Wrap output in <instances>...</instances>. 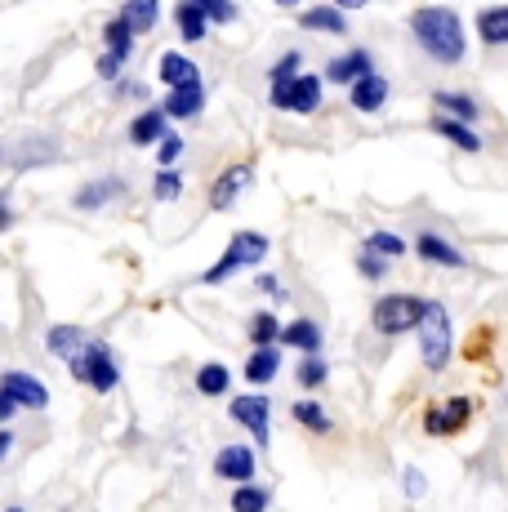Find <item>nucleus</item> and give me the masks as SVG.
<instances>
[{"label": "nucleus", "mask_w": 508, "mask_h": 512, "mask_svg": "<svg viewBox=\"0 0 508 512\" xmlns=\"http://www.w3.org/2000/svg\"><path fill=\"white\" fill-rule=\"evenodd\" d=\"M406 495L410 499L424 495V472H419V468H406Z\"/></svg>", "instance_id": "obj_40"}, {"label": "nucleus", "mask_w": 508, "mask_h": 512, "mask_svg": "<svg viewBox=\"0 0 508 512\" xmlns=\"http://www.w3.org/2000/svg\"><path fill=\"white\" fill-rule=\"evenodd\" d=\"M228 415L237 419L246 432H254V441H259V446H268V437H272V423H268L272 406H268V397H263V392H246V397H232Z\"/></svg>", "instance_id": "obj_7"}, {"label": "nucleus", "mask_w": 508, "mask_h": 512, "mask_svg": "<svg viewBox=\"0 0 508 512\" xmlns=\"http://www.w3.org/2000/svg\"><path fill=\"white\" fill-rule=\"evenodd\" d=\"M357 268H361V277H366V281H379V277H384V268H388V259H379V254H361V259H357Z\"/></svg>", "instance_id": "obj_38"}, {"label": "nucleus", "mask_w": 508, "mask_h": 512, "mask_svg": "<svg viewBox=\"0 0 508 512\" xmlns=\"http://www.w3.org/2000/svg\"><path fill=\"white\" fill-rule=\"evenodd\" d=\"M156 14H161V0H125V9H121V23L130 27L134 36H139V32H152Z\"/></svg>", "instance_id": "obj_23"}, {"label": "nucleus", "mask_w": 508, "mask_h": 512, "mask_svg": "<svg viewBox=\"0 0 508 512\" xmlns=\"http://www.w3.org/2000/svg\"><path fill=\"white\" fill-rule=\"evenodd\" d=\"M468 419H473V401H468V397H451V401H442V406L428 410L424 432H428V437H455Z\"/></svg>", "instance_id": "obj_9"}, {"label": "nucleus", "mask_w": 508, "mask_h": 512, "mask_svg": "<svg viewBox=\"0 0 508 512\" xmlns=\"http://www.w3.org/2000/svg\"><path fill=\"white\" fill-rule=\"evenodd\" d=\"M116 72H121V58H116V54H103V58H99V76H107V81H112Z\"/></svg>", "instance_id": "obj_41"}, {"label": "nucleus", "mask_w": 508, "mask_h": 512, "mask_svg": "<svg viewBox=\"0 0 508 512\" xmlns=\"http://www.w3.org/2000/svg\"><path fill=\"white\" fill-rule=\"evenodd\" d=\"M299 67H304V54H299V49H290V54L281 58L277 67H272V85H286V81H295V76H299Z\"/></svg>", "instance_id": "obj_36"}, {"label": "nucleus", "mask_w": 508, "mask_h": 512, "mask_svg": "<svg viewBox=\"0 0 508 512\" xmlns=\"http://www.w3.org/2000/svg\"><path fill=\"white\" fill-rule=\"evenodd\" d=\"M361 76H370V54L366 49H353V54L335 58V63L326 67V81H335V85H357Z\"/></svg>", "instance_id": "obj_15"}, {"label": "nucleus", "mask_w": 508, "mask_h": 512, "mask_svg": "<svg viewBox=\"0 0 508 512\" xmlns=\"http://www.w3.org/2000/svg\"><path fill=\"white\" fill-rule=\"evenodd\" d=\"M424 312H428V299H419V294H384L370 308V326L379 334H406V330H419Z\"/></svg>", "instance_id": "obj_2"}, {"label": "nucleus", "mask_w": 508, "mask_h": 512, "mask_svg": "<svg viewBox=\"0 0 508 512\" xmlns=\"http://www.w3.org/2000/svg\"><path fill=\"white\" fill-rule=\"evenodd\" d=\"M214 472L237 481V486H246V481H254V450L250 446H223L219 459H214Z\"/></svg>", "instance_id": "obj_11"}, {"label": "nucleus", "mask_w": 508, "mask_h": 512, "mask_svg": "<svg viewBox=\"0 0 508 512\" xmlns=\"http://www.w3.org/2000/svg\"><path fill=\"white\" fill-rule=\"evenodd\" d=\"M161 81L170 85V90H179V85H197V63L183 54H161Z\"/></svg>", "instance_id": "obj_21"}, {"label": "nucleus", "mask_w": 508, "mask_h": 512, "mask_svg": "<svg viewBox=\"0 0 508 512\" xmlns=\"http://www.w3.org/2000/svg\"><path fill=\"white\" fill-rule=\"evenodd\" d=\"M366 250L379 254V259H402V254H406V241H402V236H393V232H375V236L366 241Z\"/></svg>", "instance_id": "obj_33"}, {"label": "nucleus", "mask_w": 508, "mask_h": 512, "mask_svg": "<svg viewBox=\"0 0 508 512\" xmlns=\"http://www.w3.org/2000/svg\"><path fill=\"white\" fill-rule=\"evenodd\" d=\"M14 410H18V406H14V401H9V397H5V392H0V423H5L9 415H14Z\"/></svg>", "instance_id": "obj_44"}, {"label": "nucleus", "mask_w": 508, "mask_h": 512, "mask_svg": "<svg viewBox=\"0 0 508 512\" xmlns=\"http://www.w3.org/2000/svg\"><path fill=\"white\" fill-rule=\"evenodd\" d=\"M281 343L299 348L304 357H317L321 352V326L317 321H290V326H281Z\"/></svg>", "instance_id": "obj_17"}, {"label": "nucleus", "mask_w": 508, "mask_h": 512, "mask_svg": "<svg viewBox=\"0 0 508 512\" xmlns=\"http://www.w3.org/2000/svg\"><path fill=\"white\" fill-rule=\"evenodd\" d=\"M103 41H107V54H116L125 63V54H130V41H134V32L121 23V18H112V23L103 27Z\"/></svg>", "instance_id": "obj_31"}, {"label": "nucleus", "mask_w": 508, "mask_h": 512, "mask_svg": "<svg viewBox=\"0 0 508 512\" xmlns=\"http://www.w3.org/2000/svg\"><path fill=\"white\" fill-rule=\"evenodd\" d=\"M85 343H90V334H85L81 326H54L50 334H45V348H50L54 357H63V361L81 357Z\"/></svg>", "instance_id": "obj_16"}, {"label": "nucleus", "mask_w": 508, "mask_h": 512, "mask_svg": "<svg viewBox=\"0 0 508 512\" xmlns=\"http://www.w3.org/2000/svg\"><path fill=\"white\" fill-rule=\"evenodd\" d=\"M326 361H321V357H304V366H299L295 370V379L299 383H304V388H321V383H326Z\"/></svg>", "instance_id": "obj_34"}, {"label": "nucleus", "mask_w": 508, "mask_h": 512, "mask_svg": "<svg viewBox=\"0 0 508 512\" xmlns=\"http://www.w3.org/2000/svg\"><path fill=\"white\" fill-rule=\"evenodd\" d=\"M174 23H179V36L183 41H201L205 27H210V18H205V9L197 5V0H179V9H174Z\"/></svg>", "instance_id": "obj_18"}, {"label": "nucleus", "mask_w": 508, "mask_h": 512, "mask_svg": "<svg viewBox=\"0 0 508 512\" xmlns=\"http://www.w3.org/2000/svg\"><path fill=\"white\" fill-rule=\"evenodd\" d=\"M9 450H14V432H9V428H5V432H0V459H5V455H9Z\"/></svg>", "instance_id": "obj_43"}, {"label": "nucleus", "mask_w": 508, "mask_h": 512, "mask_svg": "<svg viewBox=\"0 0 508 512\" xmlns=\"http://www.w3.org/2000/svg\"><path fill=\"white\" fill-rule=\"evenodd\" d=\"M272 504V490L268 486H254V481H246V486L232 490V512H268Z\"/></svg>", "instance_id": "obj_28"}, {"label": "nucleus", "mask_w": 508, "mask_h": 512, "mask_svg": "<svg viewBox=\"0 0 508 512\" xmlns=\"http://www.w3.org/2000/svg\"><path fill=\"white\" fill-rule=\"evenodd\" d=\"M254 183V165H232V170H223L219 179L210 187V205L214 210H228L232 201H237V192H246Z\"/></svg>", "instance_id": "obj_10"}, {"label": "nucleus", "mask_w": 508, "mask_h": 512, "mask_svg": "<svg viewBox=\"0 0 508 512\" xmlns=\"http://www.w3.org/2000/svg\"><path fill=\"white\" fill-rule=\"evenodd\" d=\"M321 103V81L317 76H295V81L286 85H272V107L277 112H317Z\"/></svg>", "instance_id": "obj_6"}, {"label": "nucleus", "mask_w": 508, "mask_h": 512, "mask_svg": "<svg viewBox=\"0 0 508 512\" xmlns=\"http://www.w3.org/2000/svg\"><path fill=\"white\" fill-rule=\"evenodd\" d=\"M250 343L254 348H277L281 343V321L272 317V312H259V317L250 321Z\"/></svg>", "instance_id": "obj_30"}, {"label": "nucleus", "mask_w": 508, "mask_h": 512, "mask_svg": "<svg viewBox=\"0 0 508 512\" xmlns=\"http://www.w3.org/2000/svg\"><path fill=\"white\" fill-rule=\"evenodd\" d=\"M5 512H23V508H5Z\"/></svg>", "instance_id": "obj_47"}, {"label": "nucleus", "mask_w": 508, "mask_h": 512, "mask_svg": "<svg viewBox=\"0 0 508 512\" xmlns=\"http://www.w3.org/2000/svg\"><path fill=\"white\" fill-rule=\"evenodd\" d=\"M433 103L442 107V112H451V121H464V125L477 121V103L468 94H459V90H437Z\"/></svg>", "instance_id": "obj_26"}, {"label": "nucleus", "mask_w": 508, "mask_h": 512, "mask_svg": "<svg viewBox=\"0 0 508 512\" xmlns=\"http://www.w3.org/2000/svg\"><path fill=\"white\" fill-rule=\"evenodd\" d=\"M268 254V241H263L259 232H232V241H228V250H223V259L214 263L210 272H201V285H219V281H228L232 272H241V268H254V263Z\"/></svg>", "instance_id": "obj_4"}, {"label": "nucleus", "mask_w": 508, "mask_h": 512, "mask_svg": "<svg viewBox=\"0 0 508 512\" xmlns=\"http://www.w3.org/2000/svg\"><path fill=\"white\" fill-rule=\"evenodd\" d=\"M179 152H183V139L179 134H165L161 139V165H174L179 161Z\"/></svg>", "instance_id": "obj_39"}, {"label": "nucleus", "mask_w": 508, "mask_h": 512, "mask_svg": "<svg viewBox=\"0 0 508 512\" xmlns=\"http://www.w3.org/2000/svg\"><path fill=\"white\" fill-rule=\"evenodd\" d=\"M410 32H415L419 49L433 54L437 63H459V58H464V23H459L455 9H446V5L415 9Z\"/></svg>", "instance_id": "obj_1"}, {"label": "nucleus", "mask_w": 508, "mask_h": 512, "mask_svg": "<svg viewBox=\"0 0 508 512\" xmlns=\"http://www.w3.org/2000/svg\"><path fill=\"white\" fill-rule=\"evenodd\" d=\"M197 5L205 9L210 23H232V18H237V5H232V0H197Z\"/></svg>", "instance_id": "obj_37"}, {"label": "nucleus", "mask_w": 508, "mask_h": 512, "mask_svg": "<svg viewBox=\"0 0 508 512\" xmlns=\"http://www.w3.org/2000/svg\"><path fill=\"white\" fill-rule=\"evenodd\" d=\"M121 192H125L121 179H99V183H90V187L76 192V210H99L103 201H112V196H121Z\"/></svg>", "instance_id": "obj_27"}, {"label": "nucleus", "mask_w": 508, "mask_h": 512, "mask_svg": "<svg viewBox=\"0 0 508 512\" xmlns=\"http://www.w3.org/2000/svg\"><path fill=\"white\" fill-rule=\"evenodd\" d=\"M277 5H295V0H277Z\"/></svg>", "instance_id": "obj_46"}, {"label": "nucleus", "mask_w": 508, "mask_h": 512, "mask_svg": "<svg viewBox=\"0 0 508 512\" xmlns=\"http://www.w3.org/2000/svg\"><path fill=\"white\" fill-rule=\"evenodd\" d=\"M361 5H370V0H335V9H361Z\"/></svg>", "instance_id": "obj_45"}, {"label": "nucleus", "mask_w": 508, "mask_h": 512, "mask_svg": "<svg viewBox=\"0 0 508 512\" xmlns=\"http://www.w3.org/2000/svg\"><path fill=\"white\" fill-rule=\"evenodd\" d=\"M415 250H419V259H428V263H442V268H464V254L455 250L446 236H437V232H424L415 241Z\"/></svg>", "instance_id": "obj_13"}, {"label": "nucleus", "mask_w": 508, "mask_h": 512, "mask_svg": "<svg viewBox=\"0 0 508 512\" xmlns=\"http://www.w3.org/2000/svg\"><path fill=\"white\" fill-rule=\"evenodd\" d=\"M152 192H156V201H174V196L183 192V174L161 170V174H156V183H152Z\"/></svg>", "instance_id": "obj_35"}, {"label": "nucleus", "mask_w": 508, "mask_h": 512, "mask_svg": "<svg viewBox=\"0 0 508 512\" xmlns=\"http://www.w3.org/2000/svg\"><path fill=\"white\" fill-rule=\"evenodd\" d=\"M477 36L486 45H508V5H491L477 14Z\"/></svg>", "instance_id": "obj_19"}, {"label": "nucleus", "mask_w": 508, "mask_h": 512, "mask_svg": "<svg viewBox=\"0 0 508 512\" xmlns=\"http://www.w3.org/2000/svg\"><path fill=\"white\" fill-rule=\"evenodd\" d=\"M348 103L357 107V112H379V107L388 103V81L384 76H361V81L353 85V94H348Z\"/></svg>", "instance_id": "obj_14"}, {"label": "nucleus", "mask_w": 508, "mask_h": 512, "mask_svg": "<svg viewBox=\"0 0 508 512\" xmlns=\"http://www.w3.org/2000/svg\"><path fill=\"white\" fill-rule=\"evenodd\" d=\"M201 107H205V90H201V81H197V85H179V90L165 94L161 112L174 116V121H188V116H197Z\"/></svg>", "instance_id": "obj_12"}, {"label": "nucleus", "mask_w": 508, "mask_h": 512, "mask_svg": "<svg viewBox=\"0 0 508 512\" xmlns=\"http://www.w3.org/2000/svg\"><path fill=\"white\" fill-rule=\"evenodd\" d=\"M161 139H165V112H161V107H148L143 116H134V125H130V143L148 147V143H161Z\"/></svg>", "instance_id": "obj_22"}, {"label": "nucleus", "mask_w": 508, "mask_h": 512, "mask_svg": "<svg viewBox=\"0 0 508 512\" xmlns=\"http://www.w3.org/2000/svg\"><path fill=\"white\" fill-rule=\"evenodd\" d=\"M299 27H308V32H330V36H344L348 32V23H344V14H339L335 5H317V9H304L299 14Z\"/></svg>", "instance_id": "obj_20"}, {"label": "nucleus", "mask_w": 508, "mask_h": 512, "mask_svg": "<svg viewBox=\"0 0 508 512\" xmlns=\"http://www.w3.org/2000/svg\"><path fill=\"white\" fill-rule=\"evenodd\" d=\"M281 370V352L277 348H254L250 361H246V379L250 383H272Z\"/></svg>", "instance_id": "obj_25"}, {"label": "nucleus", "mask_w": 508, "mask_h": 512, "mask_svg": "<svg viewBox=\"0 0 508 512\" xmlns=\"http://www.w3.org/2000/svg\"><path fill=\"white\" fill-rule=\"evenodd\" d=\"M228 383H232V374H228V366H201L197 370V392L201 397H223V392H228Z\"/></svg>", "instance_id": "obj_29"}, {"label": "nucleus", "mask_w": 508, "mask_h": 512, "mask_svg": "<svg viewBox=\"0 0 508 512\" xmlns=\"http://www.w3.org/2000/svg\"><path fill=\"white\" fill-rule=\"evenodd\" d=\"M290 415H295V423H304L308 432H330V415L317 406V401H299Z\"/></svg>", "instance_id": "obj_32"}, {"label": "nucleus", "mask_w": 508, "mask_h": 512, "mask_svg": "<svg viewBox=\"0 0 508 512\" xmlns=\"http://www.w3.org/2000/svg\"><path fill=\"white\" fill-rule=\"evenodd\" d=\"M9 219H14V214H9V196H5V192H0V232H5V228H9Z\"/></svg>", "instance_id": "obj_42"}, {"label": "nucleus", "mask_w": 508, "mask_h": 512, "mask_svg": "<svg viewBox=\"0 0 508 512\" xmlns=\"http://www.w3.org/2000/svg\"><path fill=\"white\" fill-rule=\"evenodd\" d=\"M67 366H72V374H76L81 383H90L94 392H112L116 383H121V370H116V361H112V352H107V343H99V339L85 343L81 357H72Z\"/></svg>", "instance_id": "obj_5"}, {"label": "nucleus", "mask_w": 508, "mask_h": 512, "mask_svg": "<svg viewBox=\"0 0 508 512\" xmlns=\"http://www.w3.org/2000/svg\"><path fill=\"white\" fill-rule=\"evenodd\" d=\"M433 130L442 134L446 143H455L459 152H482V139H477V134L468 130L464 121H451V116H437V121H433Z\"/></svg>", "instance_id": "obj_24"}, {"label": "nucleus", "mask_w": 508, "mask_h": 512, "mask_svg": "<svg viewBox=\"0 0 508 512\" xmlns=\"http://www.w3.org/2000/svg\"><path fill=\"white\" fill-rule=\"evenodd\" d=\"M419 357L433 374L446 370V361H451V312L442 303H428L424 321H419Z\"/></svg>", "instance_id": "obj_3"}, {"label": "nucleus", "mask_w": 508, "mask_h": 512, "mask_svg": "<svg viewBox=\"0 0 508 512\" xmlns=\"http://www.w3.org/2000/svg\"><path fill=\"white\" fill-rule=\"evenodd\" d=\"M0 392H5L14 406H27V410H45V406H50L45 383L32 379L27 370H5V374H0Z\"/></svg>", "instance_id": "obj_8"}]
</instances>
